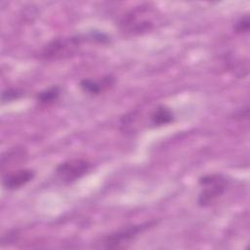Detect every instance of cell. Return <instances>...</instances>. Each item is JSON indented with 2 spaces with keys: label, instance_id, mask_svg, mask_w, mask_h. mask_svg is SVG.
<instances>
[{
  "label": "cell",
  "instance_id": "6da1fadb",
  "mask_svg": "<svg viewBox=\"0 0 250 250\" xmlns=\"http://www.w3.org/2000/svg\"><path fill=\"white\" fill-rule=\"evenodd\" d=\"M83 37L72 36L68 38H57L48 43L41 52V57L44 60H61L67 58L78 50L80 44L86 39Z\"/></svg>",
  "mask_w": 250,
  "mask_h": 250
},
{
  "label": "cell",
  "instance_id": "7a4b0ae2",
  "mask_svg": "<svg viewBox=\"0 0 250 250\" xmlns=\"http://www.w3.org/2000/svg\"><path fill=\"white\" fill-rule=\"evenodd\" d=\"M228 180L222 174L205 175L199 179L202 190L198 196V204L202 207L208 206L220 197L227 189Z\"/></svg>",
  "mask_w": 250,
  "mask_h": 250
},
{
  "label": "cell",
  "instance_id": "3957f363",
  "mask_svg": "<svg viewBox=\"0 0 250 250\" xmlns=\"http://www.w3.org/2000/svg\"><path fill=\"white\" fill-rule=\"evenodd\" d=\"M91 168L92 164L89 161L81 158H73L59 164L56 168V175L62 182L69 184L82 178Z\"/></svg>",
  "mask_w": 250,
  "mask_h": 250
},
{
  "label": "cell",
  "instance_id": "277c9868",
  "mask_svg": "<svg viewBox=\"0 0 250 250\" xmlns=\"http://www.w3.org/2000/svg\"><path fill=\"white\" fill-rule=\"evenodd\" d=\"M154 222H146L139 225L128 226L118 231H115L104 238V244L106 248H116L120 247L124 243H128L135 237H137L140 233L152 227Z\"/></svg>",
  "mask_w": 250,
  "mask_h": 250
},
{
  "label": "cell",
  "instance_id": "5b68a950",
  "mask_svg": "<svg viewBox=\"0 0 250 250\" xmlns=\"http://www.w3.org/2000/svg\"><path fill=\"white\" fill-rule=\"evenodd\" d=\"M34 176L35 172L31 169H20L17 171L7 172L3 176L2 185L5 188L10 190L18 189L30 182Z\"/></svg>",
  "mask_w": 250,
  "mask_h": 250
},
{
  "label": "cell",
  "instance_id": "8992f818",
  "mask_svg": "<svg viewBox=\"0 0 250 250\" xmlns=\"http://www.w3.org/2000/svg\"><path fill=\"white\" fill-rule=\"evenodd\" d=\"M115 79L111 75L103 77L101 80H93L90 78H85L80 81V88L91 95H99L114 85Z\"/></svg>",
  "mask_w": 250,
  "mask_h": 250
},
{
  "label": "cell",
  "instance_id": "52a82bcc",
  "mask_svg": "<svg viewBox=\"0 0 250 250\" xmlns=\"http://www.w3.org/2000/svg\"><path fill=\"white\" fill-rule=\"evenodd\" d=\"M27 153L23 147H14L11 150H7L1 156V170L4 172L5 169H9L15 165H20L26 159Z\"/></svg>",
  "mask_w": 250,
  "mask_h": 250
},
{
  "label": "cell",
  "instance_id": "ba28073f",
  "mask_svg": "<svg viewBox=\"0 0 250 250\" xmlns=\"http://www.w3.org/2000/svg\"><path fill=\"white\" fill-rule=\"evenodd\" d=\"M174 119V113L166 106L160 105L156 107L150 114V121L155 126H162L169 124Z\"/></svg>",
  "mask_w": 250,
  "mask_h": 250
},
{
  "label": "cell",
  "instance_id": "9c48e42d",
  "mask_svg": "<svg viewBox=\"0 0 250 250\" xmlns=\"http://www.w3.org/2000/svg\"><path fill=\"white\" fill-rule=\"evenodd\" d=\"M61 95V88L59 86H51L44 91L37 94V102L43 105H50L57 102Z\"/></svg>",
  "mask_w": 250,
  "mask_h": 250
},
{
  "label": "cell",
  "instance_id": "30bf717a",
  "mask_svg": "<svg viewBox=\"0 0 250 250\" xmlns=\"http://www.w3.org/2000/svg\"><path fill=\"white\" fill-rule=\"evenodd\" d=\"M22 91H21L20 89H15V88H10V89H6L2 92V96H1V100L3 103L5 102H10L13 100H17L20 97L22 96Z\"/></svg>",
  "mask_w": 250,
  "mask_h": 250
},
{
  "label": "cell",
  "instance_id": "8fae6325",
  "mask_svg": "<svg viewBox=\"0 0 250 250\" xmlns=\"http://www.w3.org/2000/svg\"><path fill=\"white\" fill-rule=\"evenodd\" d=\"M250 27V21L249 17L246 15L244 17H241L234 24L233 29L237 33H247L249 31Z\"/></svg>",
  "mask_w": 250,
  "mask_h": 250
}]
</instances>
